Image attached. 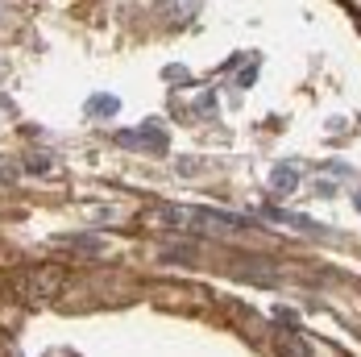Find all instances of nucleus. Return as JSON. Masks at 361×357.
Returning <instances> with one entry per match:
<instances>
[{
  "mask_svg": "<svg viewBox=\"0 0 361 357\" xmlns=\"http://www.w3.org/2000/svg\"><path fill=\"white\" fill-rule=\"evenodd\" d=\"M116 142L129 145V150H154V154H162V150H166V133L149 121V125H142V129H121Z\"/></svg>",
  "mask_w": 361,
  "mask_h": 357,
  "instance_id": "f257e3e1",
  "label": "nucleus"
},
{
  "mask_svg": "<svg viewBox=\"0 0 361 357\" xmlns=\"http://www.w3.org/2000/svg\"><path fill=\"white\" fill-rule=\"evenodd\" d=\"M299 175H303V167H299V162H279V167L270 171V191H274L279 200H287L290 191L299 187Z\"/></svg>",
  "mask_w": 361,
  "mask_h": 357,
  "instance_id": "f03ea898",
  "label": "nucleus"
},
{
  "mask_svg": "<svg viewBox=\"0 0 361 357\" xmlns=\"http://www.w3.org/2000/svg\"><path fill=\"white\" fill-rule=\"evenodd\" d=\"M116 108H121L116 96H92V100H87V112H100V116H112Z\"/></svg>",
  "mask_w": 361,
  "mask_h": 357,
  "instance_id": "7ed1b4c3",
  "label": "nucleus"
}]
</instances>
